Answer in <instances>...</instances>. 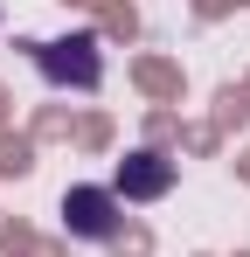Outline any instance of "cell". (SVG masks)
<instances>
[{"label":"cell","instance_id":"6da1fadb","mask_svg":"<svg viewBox=\"0 0 250 257\" xmlns=\"http://www.w3.org/2000/svg\"><path fill=\"white\" fill-rule=\"evenodd\" d=\"M111 202H104V195H97V188H77V195H70V202H63V215H70V222H77L83 236H104V229H111Z\"/></svg>","mask_w":250,"mask_h":257}]
</instances>
